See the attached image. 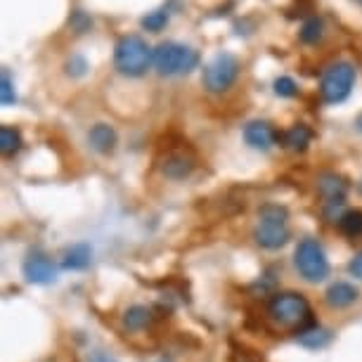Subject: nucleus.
Instances as JSON below:
<instances>
[{
    "mask_svg": "<svg viewBox=\"0 0 362 362\" xmlns=\"http://www.w3.org/2000/svg\"><path fill=\"white\" fill-rule=\"evenodd\" d=\"M268 317L279 329L305 332L313 327V308L308 298L298 291H277L268 300Z\"/></svg>",
    "mask_w": 362,
    "mask_h": 362,
    "instance_id": "nucleus-1",
    "label": "nucleus"
},
{
    "mask_svg": "<svg viewBox=\"0 0 362 362\" xmlns=\"http://www.w3.org/2000/svg\"><path fill=\"white\" fill-rule=\"evenodd\" d=\"M291 237L289 211L282 204H263L258 209V221L254 228V242L265 251H277L286 247Z\"/></svg>",
    "mask_w": 362,
    "mask_h": 362,
    "instance_id": "nucleus-2",
    "label": "nucleus"
},
{
    "mask_svg": "<svg viewBox=\"0 0 362 362\" xmlns=\"http://www.w3.org/2000/svg\"><path fill=\"white\" fill-rule=\"evenodd\" d=\"M154 64V50L147 45V40L138 33L121 36L114 45V66L121 76L140 78Z\"/></svg>",
    "mask_w": 362,
    "mask_h": 362,
    "instance_id": "nucleus-3",
    "label": "nucleus"
},
{
    "mask_svg": "<svg viewBox=\"0 0 362 362\" xmlns=\"http://www.w3.org/2000/svg\"><path fill=\"white\" fill-rule=\"evenodd\" d=\"M199 62V52L177 40H163L154 47V69L159 71V76H185L194 71Z\"/></svg>",
    "mask_w": 362,
    "mask_h": 362,
    "instance_id": "nucleus-4",
    "label": "nucleus"
},
{
    "mask_svg": "<svg viewBox=\"0 0 362 362\" xmlns=\"http://www.w3.org/2000/svg\"><path fill=\"white\" fill-rule=\"evenodd\" d=\"M293 265H296L298 275L310 284L325 282L329 277V261L322 249V244L313 237H303L293 251Z\"/></svg>",
    "mask_w": 362,
    "mask_h": 362,
    "instance_id": "nucleus-5",
    "label": "nucleus"
},
{
    "mask_svg": "<svg viewBox=\"0 0 362 362\" xmlns=\"http://www.w3.org/2000/svg\"><path fill=\"white\" fill-rule=\"evenodd\" d=\"M239 59L232 52H218L214 59H209L202 74L204 90L211 95H223L228 93L235 81L239 78Z\"/></svg>",
    "mask_w": 362,
    "mask_h": 362,
    "instance_id": "nucleus-6",
    "label": "nucleus"
},
{
    "mask_svg": "<svg viewBox=\"0 0 362 362\" xmlns=\"http://www.w3.org/2000/svg\"><path fill=\"white\" fill-rule=\"evenodd\" d=\"M355 86V66L346 59L334 62L329 69L322 74L320 81V98L325 105H341L351 98Z\"/></svg>",
    "mask_w": 362,
    "mask_h": 362,
    "instance_id": "nucleus-7",
    "label": "nucleus"
},
{
    "mask_svg": "<svg viewBox=\"0 0 362 362\" xmlns=\"http://www.w3.org/2000/svg\"><path fill=\"white\" fill-rule=\"evenodd\" d=\"M156 166H159V173L168 180H185V177L192 175L197 159L185 149H168L166 154L159 156Z\"/></svg>",
    "mask_w": 362,
    "mask_h": 362,
    "instance_id": "nucleus-8",
    "label": "nucleus"
},
{
    "mask_svg": "<svg viewBox=\"0 0 362 362\" xmlns=\"http://www.w3.org/2000/svg\"><path fill=\"white\" fill-rule=\"evenodd\" d=\"M279 135L282 133H277L268 121H249L244 126V142L251 149H258V152H268L272 145H277Z\"/></svg>",
    "mask_w": 362,
    "mask_h": 362,
    "instance_id": "nucleus-9",
    "label": "nucleus"
},
{
    "mask_svg": "<svg viewBox=\"0 0 362 362\" xmlns=\"http://www.w3.org/2000/svg\"><path fill=\"white\" fill-rule=\"evenodd\" d=\"M22 272L31 284H40V286L52 284L54 279H57V265L47 256H40V254H33L26 258L22 265Z\"/></svg>",
    "mask_w": 362,
    "mask_h": 362,
    "instance_id": "nucleus-10",
    "label": "nucleus"
},
{
    "mask_svg": "<svg viewBox=\"0 0 362 362\" xmlns=\"http://www.w3.org/2000/svg\"><path fill=\"white\" fill-rule=\"evenodd\" d=\"M317 194L322 197L325 204H344L348 194V182L341 175L327 170L317 177Z\"/></svg>",
    "mask_w": 362,
    "mask_h": 362,
    "instance_id": "nucleus-11",
    "label": "nucleus"
},
{
    "mask_svg": "<svg viewBox=\"0 0 362 362\" xmlns=\"http://www.w3.org/2000/svg\"><path fill=\"white\" fill-rule=\"evenodd\" d=\"M358 298H360V291L355 289V284L351 282H334L329 284V289L325 291V303L334 310L351 308Z\"/></svg>",
    "mask_w": 362,
    "mask_h": 362,
    "instance_id": "nucleus-12",
    "label": "nucleus"
},
{
    "mask_svg": "<svg viewBox=\"0 0 362 362\" xmlns=\"http://www.w3.org/2000/svg\"><path fill=\"white\" fill-rule=\"evenodd\" d=\"M88 142H90V147L98 154H112L116 145H119V133L109 124H95L88 131Z\"/></svg>",
    "mask_w": 362,
    "mask_h": 362,
    "instance_id": "nucleus-13",
    "label": "nucleus"
},
{
    "mask_svg": "<svg viewBox=\"0 0 362 362\" xmlns=\"http://www.w3.org/2000/svg\"><path fill=\"white\" fill-rule=\"evenodd\" d=\"M90 261H93V249H90V244H86V242L71 244L62 254V268L71 272L86 270L88 265H90Z\"/></svg>",
    "mask_w": 362,
    "mask_h": 362,
    "instance_id": "nucleus-14",
    "label": "nucleus"
},
{
    "mask_svg": "<svg viewBox=\"0 0 362 362\" xmlns=\"http://www.w3.org/2000/svg\"><path fill=\"white\" fill-rule=\"evenodd\" d=\"M279 142H282V147L291 149V152H305L313 142V131L305 124H296L286 133L279 135Z\"/></svg>",
    "mask_w": 362,
    "mask_h": 362,
    "instance_id": "nucleus-15",
    "label": "nucleus"
},
{
    "mask_svg": "<svg viewBox=\"0 0 362 362\" xmlns=\"http://www.w3.org/2000/svg\"><path fill=\"white\" fill-rule=\"evenodd\" d=\"M152 308H147V305H140V303H135L131 305L126 313H124V317H121V325H124V329L126 332H142V329H147L149 325H152Z\"/></svg>",
    "mask_w": 362,
    "mask_h": 362,
    "instance_id": "nucleus-16",
    "label": "nucleus"
},
{
    "mask_svg": "<svg viewBox=\"0 0 362 362\" xmlns=\"http://www.w3.org/2000/svg\"><path fill=\"white\" fill-rule=\"evenodd\" d=\"M298 38H300V43H305V45H317L320 40L325 38V19L317 15H310L300 24Z\"/></svg>",
    "mask_w": 362,
    "mask_h": 362,
    "instance_id": "nucleus-17",
    "label": "nucleus"
},
{
    "mask_svg": "<svg viewBox=\"0 0 362 362\" xmlns=\"http://www.w3.org/2000/svg\"><path fill=\"white\" fill-rule=\"evenodd\" d=\"M24 140L19 128L15 126H0V152L3 156H15L19 149H22Z\"/></svg>",
    "mask_w": 362,
    "mask_h": 362,
    "instance_id": "nucleus-18",
    "label": "nucleus"
},
{
    "mask_svg": "<svg viewBox=\"0 0 362 362\" xmlns=\"http://www.w3.org/2000/svg\"><path fill=\"white\" fill-rule=\"evenodd\" d=\"M339 230L344 232L346 237H351V239L362 237V211L360 209H351V211H346V214H341Z\"/></svg>",
    "mask_w": 362,
    "mask_h": 362,
    "instance_id": "nucleus-19",
    "label": "nucleus"
},
{
    "mask_svg": "<svg viewBox=\"0 0 362 362\" xmlns=\"http://www.w3.org/2000/svg\"><path fill=\"white\" fill-rule=\"evenodd\" d=\"M298 344L315 351V348H322V346L329 344V332H325V329H320V327L313 325L310 329H305V332L298 334Z\"/></svg>",
    "mask_w": 362,
    "mask_h": 362,
    "instance_id": "nucleus-20",
    "label": "nucleus"
},
{
    "mask_svg": "<svg viewBox=\"0 0 362 362\" xmlns=\"http://www.w3.org/2000/svg\"><path fill=\"white\" fill-rule=\"evenodd\" d=\"M168 19H170V12L168 8H159V10H154V12H149V15H145L140 19V24H142V29L145 31H152V33H159L163 26L168 24Z\"/></svg>",
    "mask_w": 362,
    "mask_h": 362,
    "instance_id": "nucleus-21",
    "label": "nucleus"
},
{
    "mask_svg": "<svg viewBox=\"0 0 362 362\" xmlns=\"http://www.w3.org/2000/svg\"><path fill=\"white\" fill-rule=\"evenodd\" d=\"M17 102V93H15V86H12V78L8 69H3L0 74V105L3 107H10Z\"/></svg>",
    "mask_w": 362,
    "mask_h": 362,
    "instance_id": "nucleus-22",
    "label": "nucleus"
},
{
    "mask_svg": "<svg viewBox=\"0 0 362 362\" xmlns=\"http://www.w3.org/2000/svg\"><path fill=\"white\" fill-rule=\"evenodd\" d=\"M272 88H275V95H277V98H296V95H298L296 81L289 78V76H279V78H275V83H272Z\"/></svg>",
    "mask_w": 362,
    "mask_h": 362,
    "instance_id": "nucleus-23",
    "label": "nucleus"
},
{
    "mask_svg": "<svg viewBox=\"0 0 362 362\" xmlns=\"http://www.w3.org/2000/svg\"><path fill=\"white\" fill-rule=\"evenodd\" d=\"M64 69H66V74H69L71 78H81V76H86V74H88V62H86L83 54H71V57L66 59Z\"/></svg>",
    "mask_w": 362,
    "mask_h": 362,
    "instance_id": "nucleus-24",
    "label": "nucleus"
},
{
    "mask_svg": "<svg viewBox=\"0 0 362 362\" xmlns=\"http://www.w3.org/2000/svg\"><path fill=\"white\" fill-rule=\"evenodd\" d=\"M69 26H71V31L74 33H86V31H90V26H93V19L86 15L83 10H74L71 12V17H69Z\"/></svg>",
    "mask_w": 362,
    "mask_h": 362,
    "instance_id": "nucleus-25",
    "label": "nucleus"
},
{
    "mask_svg": "<svg viewBox=\"0 0 362 362\" xmlns=\"http://www.w3.org/2000/svg\"><path fill=\"white\" fill-rule=\"evenodd\" d=\"M348 272H351L353 277L362 279V254H355L353 256V261L348 263Z\"/></svg>",
    "mask_w": 362,
    "mask_h": 362,
    "instance_id": "nucleus-26",
    "label": "nucleus"
},
{
    "mask_svg": "<svg viewBox=\"0 0 362 362\" xmlns=\"http://www.w3.org/2000/svg\"><path fill=\"white\" fill-rule=\"evenodd\" d=\"M88 362H119V360H114L112 355H107L105 351H93L88 355Z\"/></svg>",
    "mask_w": 362,
    "mask_h": 362,
    "instance_id": "nucleus-27",
    "label": "nucleus"
},
{
    "mask_svg": "<svg viewBox=\"0 0 362 362\" xmlns=\"http://www.w3.org/2000/svg\"><path fill=\"white\" fill-rule=\"evenodd\" d=\"M358 128H360V131H362V116H360V119H358Z\"/></svg>",
    "mask_w": 362,
    "mask_h": 362,
    "instance_id": "nucleus-28",
    "label": "nucleus"
},
{
    "mask_svg": "<svg viewBox=\"0 0 362 362\" xmlns=\"http://www.w3.org/2000/svg\"><path fill=\"white\" fill-rule=\"evenodd\" d=\"M360 192H362V182H360Z\"/></svg>",
    "mask_w": 362,
    "mask_h": 362,
    "instance_id": "nucleus-29",
    "label": "nucleus"
},
{
    "mask_svg": "<svg viewBox=\"0 0 362 362\" xmlns=\"http://www.w3.org/2000/svg\"><path fill=\"white\" fill-rule=\"evenodd\" d=\"M358 3H362V0H358Z\"/></svg>",
    "mask_w": 362,
    "mask_h": 362,
    "instance_id": "nucleus-30",
    "label": "nucleus"
}]
</instances>
